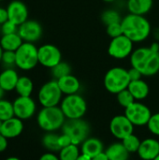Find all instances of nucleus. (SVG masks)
I'll return each mask as SVG.
<instances>
[{
  "instance_id": "obj_1",
  "label": "nucleus",
  "mask_w": 159,
  "mask_h": 160,
  "mask_svg": "<svg viewBox=\"0 0 159 160\" xmlns=\"http://www.w3.org/2000/svg\"><path fill=\"white\" fill-rule=\"evenodd\" d=\"M121 24L123 34L134 43L146 40L152 33L151 23L143 15L128 13L123 17Z\"/></svg>"
},
{
  "instance_id": "obj_2",
  "label": "nucleus",
  "mask_w": 159,
  "mask_h": 160,
  "mask_svg": "<svg viewBox=\"0 0 159 160\" xmlns=\"http://www.w3.org/2000/svg\"><path fill=\"white\" fill-rule=\"evenodd\" d=\"M130 65L145 77H151L159 72V55L149 47H139L130 55Z\"/></svg>"
},
{
  "instance_id": "obj_3",
  "label": "nucleus",
  "mask_w": 159,
  "mask_h": 160,
  "mask_svg": "<svg viewBox=\"0 0 159 160\" xmlns=\"http://www.w3.org/2000/svg\"><path fill=\"white\" fill-rule=\"evenodd\" d=\"M66 117L60 107H43L37 116L38 127L46 132H53L61 128L65 122Z\"/></svg>"
},
{
  "instance_id": "obj_4",
  "label": "nucleus",
  "mask_w": 159,
  "mask_h": 160,
  "mask_svg": "<svg viewBox=\"0 0 159 160\" xmlns=\"http://www.w3.org/2000/svg\"><path fill=\"white\" fill-rule=\"evenodd\" d=\"M130 82L128 69L122 67H113L106 72L103 82L108 92L117 95L121 91L127 89Z\"/></svg>"
},
{
  "instance_id": "obj_5",
  "label": "nucleus",
  "mask_w": 159,
  "mask_h": 160,
  "mask_svg": "<svg viewBox=\"0 0 159 160\" xmlns=\"http://www.w3.org/2000/svg\"><path fill=\"white\" fill-rule=\"evenodd\" d=\"M60 108L67 119H81L87 111L85 99L79 94L66 96L61 103Z\"/></svg>"
},
{
  "instance_id": "obj_6",
  "label": "nucleus",
  "mask_w": 159,
  "mask_h": 160,
  "mask_svg": "<svg viewBox=\"0 0 159 160\" xmlns=\"http://www.w3.org/2000/svg\"><path fill=\"white\" fill-rule=\"evenodd\" d=\"M15 53L16 67L22 70H31L38 64V48L35 43L23 42Z\"/></svg>"
},
{
  "instance_id": "obj_7",
  "label": "nucleus",
  "mask_w": 159,
  "mask_h": 160,
  "mask_svg": "<svg viewBox=\"0 0 159 160\" xmlns=\"http://www.w3.org/2000/svg\"><path fill=\"white\" fill-rule=\"evenodd\" d=\"M63 133L69 136L73 144L81 145L90 134V126L82 118L67 119L62 127Z\"/></svg>"
},
{
  "instance_id": "obj_8",
  "label": "nucleus",
  "mask_w": 159,
  "mask_h": 160,
  "mask_svg": "<svg viewBox=\"0 0 159 160\" xmlns=\"http://www.w3.org/2000/svg\"><path fill=\"white\" fill-rule=\"evenodd\" d=\"M37 98L42 107L58 106L63 99V93L56 80L45 82L39 89Z\"/></svg>"
},
{
  "instance_id": "obj_9",
  "label": "nucleus",
  "mask_w": 159,
  "mask_h": 160,
  "mask_svg": "<svg viewBox=\"0 0 159 160\" xmlns=\"http://www.w3.org/2000/svg\"><path fill=\"white\" fill-rule=\"evenodd\" d=\"M133 51L134 42L124 34L117 38H112L108 47V53L110 54V56L118 60H123L130 57Z\"/></svg>"
},
{
  "instance_id": "obj_10",
  "label": "nucleus",
  "mask_w": 159,
  "mask_h": 160,
  "mask_svg": "<svg viewBox=\"0 0 159 160\" xmlns=\"http://www.w3.org/2000/svg\"><path fill=\"white\" fill-rule=\"evenodd\" d=\"M125 115L134 127H143L147 126L152 116V112L145 104L140 101H135L129 107L125 109Z\"/></svg>"
},
{
  "instance_id": "obj_11",
  "label": "nucleus",
  "mask_w": 159,
  "mask_h": 160,
  "mask_svg": "<svg viewBox=\"0 0 159 160\" xmlns=\"http://www.w3.org/2000/svg\"><path fill=\"white\" fill-rule=\"evenodd\" d=\"M62 61V53L58 47L53 44H43L38 47V64L52 68Z\"/></svg>"
},
{
  "instance_id": "obj_12",
  "label": "nucleus",
  "mask_w": 159,
  "mask_h": 160,
  "mask_svg": "<svg viewBox=\"0 0 159 160\" xmlns=\"http://www.w3.org/2000/svg\"><path fill=\"white\" fill-rule=\"evenodd\" d=\"M18 34L23 42L35 43L40 39L43 34L41 24L35 20H27L22 23L18 28Z\"/></svg>"
},
{
  "instance_id": "obj_13",
  "label": "nucleus",
  "mask_w": 159,
  "mask_h": 160,
  "mask_svg": "<svg viewBox=\"0 0 159 160\" xmlns=\"http://www.w3.org/2000/svg\"><path fill=\"white\" fill-rule=\"evenodd\" d=\"M14 115L21 120H27L34 116L37 105L31 97H18L13 102Z\"/></svg>"
},
{
  "instance_id": "obj_14",
  "label": "nucleus",
  "mask_w": 159,
  "mask_h": 160,
  "mask_svg": "<svg viewBox=\"0 0 159 160\" xmlns=\"http://www.w3.org/2000/svg\"><path fill=\"white\" fill-rule=\"evenodd\" d=\"M134 130V125L129 121V119L124 115L114 116L110 123L111 133L118 140H123L128 135L132 134Z\"/></svg>"
},
{
  "instance_id": "obj_15",
  "label": "nucleus",
  "mask_w": 159,
  "mask_h": 160,
  "mask_svg": "<svg viewBox=\"0 0 159 160\" xmlns=\"http://www.w3.org/2000/svg\"><path fill=\"white\" fill-rule=\"evenodd\" d=\"M8 20L20 26L28 20V8L26 5L20 0L11 1L7 7Z\"/></svg>"
},
{
  "instance_id": "obj_16",
  "label": "nucleus",
  "mask_w": 159,
  "mask_h": 160,
  "mask_svg": "<svg viewBox=\"0 0 159 160\" xmlns=\"http://www.w3.org/2000/svg\"><path fill=\"white\" fill-rule=\"evenodd\" d=\"M23 131V123L22 120L14 116L6 121L2 122L0 132L7 139H14L22 134Z\"/></svg>"
},
{
  "instance_id": "obj_17",
  "label": "nucleus",
  "mask_w": 159,
  "mask_h": 160,
  "mask_svg": "<svg viewBox=\"0 0 159 160\" xmlns=\"http://www.w3.org/2000/svg\"><path fill=\"white\" fill-rule=\"evenodd\" d=\"M139 157L143 160H153L159 155V142L156 139H145L138 150Z\"/></svg>"
},
{
  "instance_id": "obj_18",
  "label": "nucleus",
  "mask_w": 159,
  "mask_h": 160,
  "mask_svg": "<svg viewBox=\"0 0 159 160\" xmlns=\"http://www.w3.org/2000/svg\"><path fill=\"white\" fill-rule=\"evenodd\" d=\"M56 81L63 95H66V96L74 95V94H78V92L80 91L81 82L79 79L72 74H68Z\"/></svg>"
},
{
  "instance_id": "obj_19",
  "label": "nucleus",
  "mask_w": 159,
  "mask_h": 160,
  "mask_svg": "<svg viewBox=\"0 0 159 160\" xmlns=\"http://www.w3.org/2000/svg\"><path fill=\"white\" fill-rule=\"evenodd\" d=\"M104 152L102 142L97 138L89 137L81 144V153L84 154L91 158Z\"/></svg>"
},
{
  "instance_id": "obj_20",
  "label": "nucleus",
  "mask_w": 159,
  "mask_h": 160,
  "mask_svg": "<svg viewBox=\"0 0 159 160\" xmlns=\"http://www.w3.org/2000/svg\"><path fill=\"white\" fill-rule=\"evenodd\" d=\"M19 77L20 76L14 68H5L0 73V86L6 92L15 90Z\"/></svg>"
},
{
  "instance_id": "obj_21",
  "label": "nucleus",
  "mask_w": 159,
  "mask_h": 160,
  "mask_svg": "<svg viewBox=\"0 0 159 160\" xmlns=\"http://www.w3.org/2000/svg\"><path fill=\"white\" fill-rule=\"evenodd\" d=\"M127 89L132 94L136 101L145 99L148 97L149 92H150L149 85L142 79L137 80V81H131Z\"/></svg>"
},
{
  "instance_id": "obj_22",
  "label": "nucleus",
  "mask_w": 159,
  "mask_h": 160,
  "mask_svg": "<svg viewBox=\"0 0 159 160\" xmlns=\"http://www.w3.org/2000/svg\"><path fill=\"white\" fill-rule=\"evenodd\" d=\"M153 4V0H127V8L129 13L144 16L152 9Z\"/></svg>"
},
{
  "instance_id": "obj_23",
  "label": "nucleus",
  "mask_w": 159,
  "mask_h": 160,
  "mask_svg": "<svg viewBox=\"0 0 159 160\" xmlns=\"http://www.w3.org/2000/svg\"><path fill=\"white\" fill-rule=\"evenodd\" d=\"M109 160H128L130 153L126 149L121 142H114L111 144L105 151Z\"/></svg>"
},
{
  "instance_id": "obj_24",
  "label": "nucleus",
  "mask_w": 159,
  "mask_h": 160,
  "mask_svg": "<svg viewBox=\"0 0 159 160\" xmlns=\"http://www.w3.org/2000/svg\"><path fill=\"white\" fill-rule=\"evenodd\" d=\"M22 43L23 40L22 39V38L18 33L2 35V38L0 39V45L4 51L16 52Z\"/></svg>"
},
{
  "instance_id": "obj_25",
  "label": "nucleus",
  "mask_w": 159,
  "mask_h": 160,
  "mask_svg": "<svg viewBox=\"0 0 159 160\" xmlns=\"http://www.w3.org/2000/svg\"><path fill=\"white\" fill-rule=\"evenodd\" d=\"M34 90V83L27 76H20L17 82L15 91L20 97H31Z\"/></svg>"
},
{
  "instance_id": "obj_26",
  "label": "nucleus",
  "mask_w": 159,
  "mask_h": 160,
  "mask_svg": "<svg viewBox=\"0 0 159 160\" xmlns=\"http://www.w3.org/2000/svg\"><path fill=\"white\" fill-rule=\"evenodd\" d=\"M59 135H56L52 132H47L42 138V144L43 146L49 150L50 152H59L61 150L59 142H58Z\"/></svg>"
},
{
  "instance_id": "obj_27",
  "label": "nucleus",
  "mask_w": 159,
  "mask_h": 160,
  "mask_svg": "<svg viewBox=\"0 0 159 160\" xmlns=\"http://www.w3.org/2000/svg\"><path fill=\"white\" fill-rule=\"evenodd\" d=\"M81 155V149H79L78 145L70 144L62 148L59 151V159L60 160H76Z\"/></svg>"
},
{
  "instance_id": "obj_28",
  "label": "nucleus",
  "mask_w": 159,
  "mask_h": 160,
  "mask_svg": "<svg viewBox=\"0 0 159 160\" xmlns=\"http://www.w3.org/2000/svg\"><path fill=\"white\" fill-rule=\"evenodd\" d=\"M52 75L54 80H58L62 77H65L68 74H71V67L68 63L61 61L52 68H51Z\"/></svg>"
},
{
  "instance_id": "obj_29",
  "label": "nucleus",
  "mask_w": 159,
  "mask_h": 160,
  "mask_svg": "<svg viewBox=\"0 0 159 160\" xmlns=\"http://www.w3.org/2000/svg\"><path fill=\"white\" fill-rule=\"evenodd\" d=\"M14 116L15 115H14L13 103L4 98L1 99L0 100V120L3 122Z\"/></svg>"
},
{
  "instance_id": "obj_30",
  "label": "nucleus",
  "mask_w": 159,
  "mask_h": 160,
  "mask_svg": "<svg viewBox=\"0 0 159 160\" xmlns=\"http://www.w3.org/2000/svg\"><path fill=\"white\" fill-rule=\"evenodd\" d=\"M122 143L124 144V146L126 147V149L130 153H138V150L140 148V145H141V141L140 139L134 135L133 133L128 135L127 137H126L125 139H123L122 141Z\"/></svg>"
},
{
  "instance_id": "obj_31",
  "label": "nucleus",
  "mask_w": 159,
  "mask_h": 160,
  "mask_svg": "<svg viewBox=\"0 0 159 160\" xmlns=\"http://www.w3.org/2000/svg\"><path fill=\"white\" fill-rule=\"evenodd\" d=\"M122 19L123 18L121 14L115 9H107L101 14V21L105 25H109L114 22H121Z\"/></svg>"
},
{
  "instance_id": "obj_32",
  "label": "nucleus",
  "mask_w": 159,
  "mask_h": 160,
  "mask_svg": "<svg viewBox=\"0 0 159 160\" xmlns=\"http://www.w3.org/2000/svg\"><path fill=\"white\" fill-rule=\"evenodd\" d=\"M116 98H117V101L119 105H121L125 109L129 107L131 104H133L136 101V99L134 98V97L132 96V94L129 92L128 89H125L121 91L120 93H118L116 95Z\"/></svg>"
},
{
  "instance_id": "obj_33",
  "label": "nucleus",
  "mask_w": 159,
  "mask_h": 160,
  "mask_svg": "<svg viewBox=\"0 0 159 160\" xmlns=\"http://www.w3.org/2000/svg\"><path fill=\"white\" fill-rule=\"evenodd\" d=\"M2 65L5 68H14L16 67V53L11 51H4L1 58Z\"/></svg>"
},
{
  "instance_id": "obj_34",
  "label": "nucleus",
  "mask_w": 159,
  "mask_h": 160,
  "mask_svg": "<svg viewBox=\"0 0 159 160\" xmlns=\"http://www.w3.org/2000/svg\"><path fill=\"white\" fill-rule=\"evenodd\" d=\"M106 33L112 38H117L123 35V28H122L121 22H114V23L106 25Z\"/></svg>"
},
{
  "instance_id": "obj_35",
  "label": "nucleus",
  "mask_w": 159,
  "mask_h": 160,
  "mask_svg": "<svg viewBox=\"0 0 159 160\" xmlns=\"http://www.w3.org/2000/svg\"><path fill=\"white\" fill-rule=\"evenodd\" d=\"M147 128L152 134L159 136V112L152 114L147 124Z\"/></svg>"
},
{
  "instance_id": "obj_36",
  "label": "nucleus",
  "mask_w": 159,
  "mask_h": 160,
  "mask_svg": "<svg viewBox=\"0 0 159 160\" xmlns=\"http://www.w3.org/2000/svg\"><path fill=\"white\" fill-rule=\"evenodd\" d=\"M18 28H19V26L17 24H15L11 21L7 20L6 22L1 24V34L2 35H9V34L18 33Z\"/></svg>"
},
{
  "instance_id": "obj_37",
  "label": "nucleus",
  "mask_w": 159,
  "mask_h": 160,
  "mask_svg": "<svg viewBox=\"0 0 159 160\" xmlns=\"http://www.w3.org/2000/svg\"><path fill=\"white\" fill-rule=\"evenodd\" d=\"M58 142H59V145H60V148H64L66 146H68L70 144H72V142H71V139L69 138L68 135L63 133L62 135H59L58 137Z\"/></svg>"
},
{
  "instance_id": "obj_38",
  "label": "nucleus",
  "mask_w": 159,
  "mask_h": 160,
  "mask_svg": "<svg viewBox=\"0 0 159 160\" xmlns=\"http://www.w3.org/2000/svg\"><path fill=\"white\" fill-rule=\"evenodd\" d=\"M128 75H129V78H130V81H137V80H141L143 75L142 74V72L140 70H138L137 68H130L128 69Z\"/></svg>"
},
{
  "instance_id": "obj_39",
  "label": "nucleus",
  "mask_w": 159,
  "mask_h": 160,
  "mask_svg": "<svg viewBox=\"0 0 159 160\" xmlns=\"http://www.w3.org/2000/svg\"><path fill=\"white\" fill-rule=\"evenodd\" d=\"M8 20V14L7 8H0V24H3Z\"/></svg>"
},
{
  "instance_id": "obj_40",
  "label": "nucleus",
  "mask_w": 159,
  "mask_h": 160,
  "mask_svg": "<svg viewBox=\"0 0 159 160\" xmlns=\"http://www.w3.org/2000/svg\"><path fill=\"white\" fill-rule=\"evenodd\" d=\"M7 148V139L0 132V153L4 152Z\"/></svg>"
},
{
  "instance_id": "obj_41",
  "label": "nucleus",
  "mask_w": 159,
  "mask_h": 160,
  "mask_svg": "<svg viewBox=\"0 0 159 160\" xmlns=\"http://www.w3.org/2000/svg\"><path fill=\"white\" fill-rule=\"evenodd\" d=\"M39 160H60L59 159V157H57L56 155H54L53 153L52 152H49V153H46V154H43L40 158Z\"/></svg>"
},
{
  "instance_id": "obj_42",
  "label": "nucleus",
  "mask_w": 159,
  "mask_h": 160,
  "mask_svg": "<svg viewBox=\"0 0 159 160\" xmlns=\"http://www.w3.org/2000/svg\"><path fill=\"white\" fill-rule=\"evenodd\" d=\"M149 48L153 51V52H157V53H158L159 52V42L158 41H155V42H153L150 46H149Z\"/></svg>"
},
{
  "instance_id": "obj_43",
  "label": "nucleus",
  "mask_w": 159,
  "mask_h": 160,
  "mask_svg": "<svg viewBox=\"0 0 159 160\" xmlns=\"http://www.w3.org/2000/svg\"><path fill=\"white\" fill-rule=\"evenodd\" d=\"M92 160H109V158H108L106 153L105 152H102L101 154H99V155L96 156L95 158H93Z\"/></svg>"
},
{
  "instance_id": "obj_44",
  "label": "nucleus",
  "mask_w": 159,
  "mask_h": 160,
  "mask_svg": "<svg viewBox=\"0 0 159 160\" xmlns=\"http://www.w3.org/2000/svg\"><path fill=\"white\" fill-rule=\"evenodd\" d=\"M76 160H92V158H91L90 157H88V156H86V155L81 153V155L78 157V158Z\"/></svg>"
},
{
  "instance_id": "obj_45",
  "label": "nucleus",
  "mask_w": 159,
  "mask_h": 160,
  "mask_svg": "<svg viewBox=\"0 0 159 160\" xmlns=\"http://www.w3.org/2000/svg\"><path fill=\"white\" fill-rule=\"evenodd\" d=\"M5 93H6V91L0 86V100L1 99H3L4 98V96H5Z\"/></svg>"
},
{
  "instance_id": "obj_46",
  "label": "nucleus",
  "mask_w": 159,
  "mask_h": 160,
  "mask_svg": "<svg viewBox=\"0 0 159 160\" xmlns=\"http://www.w3.org/2000/svg\"><path fill=\"white\" fill-rule=\"evenodd\" d=\"M5 160H21L19 158H16V157H9V158H7V159Z\"/></svg>"
},
{
  "instance_id": "obj_47",
  "label": "nucleus",
  "mask_w": 159,
  "mask_h": 160,
  "mask_svg": "<svg viewBox=\"0 0 159 160\" xmlns=\"http://www.w3.org/2000/svg\"><path fill=\"white\" fill-rule=\"evenodd\" d=\"M3 52H4V50L2 49V47H1V45H0V62H1V58H2V54H3Z\"/></svg>"
},
{
  "instance_id": "obj_48",
  "label": "nucleus",
  "mask_w": 159,
  "mask_h": 160,
  "mask_svg": "<svg viewBox=\"0 0 159 160\" xmlns=\"http://www.w3.org/2000/svg\"><path fill=\"white\" fill-rule=\"evenodd\" d=\"M104 2H106V3H113L115 0H103Z\"/></svg>"
},
{
  "instance_id": "obj_49",
  "label": "nucleus",
  "mask_w": 159,
  "mask_h": 160,
  "mask_svg": "<svg viewBox=\"0 0 159 160\" xmlns=\"http://www.w3.org/2000/svg\"><path fill=\"white\" fill-rule=\"evenodd\" d=\"M153 160H159V155L157 156V158H154Z\"/></svg>"
},
{
  "instance_id": "obj_50",
  "label": "nucleus",
  "mask_w": 159,
  "mask_h": 160,
  "mask_svg": "<svg viewBox=\"0 0 159 160\" xmlns=\"http://www.w3.org/2000/svg\"><path fill=\"white\" fill-rule=\"evenodd\" d=\"M1 125H2V121L0 120V128H1Z\"/></svg>"
},
{
  "instance_id": "obj_51",
  "label": "nucleus",
  "mask_w": 159,
  "mask_h": 160,
  "mask_svg": "<svg viewBox=\"0 0 159 160\" xmlns=\"http://www.w3.org/2000/svg\"><path fill=\"white\" fill-rule=\"evenodd\" d=\"M0 33H1V24H0Z\"/></svg>"
},
{
  "instance_id": "obj_52",
  "label": "nucleus",
  "mask_w": 159,
  "mask_h": 160,
  "mask_svg": "<svg viewBox=\"0 0 159 160\" xmlns=\"http://www.w3.org/2000/svg\"><path fill=\"white\" fill-rule=\"evenodd\" d=\"M0 1H3V0H0Z\"/></svg>"
},
{
  "instance_id": "obj_53",
  "label": "nucleus",
  "mask_w": 159,
  "mask_h": 160,
  "mask_svg": "<svg viewBox=\"0 0 159 160\" xmlns=\"http://www.w3.org/2000/svg\"><path fill=\"white\" fill-rule=\"evenodd\" d=\"M158 55H159V52H158Z\"/></svg>"
}]
</instances>
